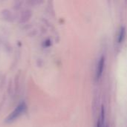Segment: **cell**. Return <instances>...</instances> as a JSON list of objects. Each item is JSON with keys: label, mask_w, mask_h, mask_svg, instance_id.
<instances>
[{"label": "cell", "mask_w": 127, "mask_h": 127, "mask_svg": "<svg viewBox=\"0 0 127 127\" xmlns=\"http://www.w3.org/2000/svg\"><path fill=\"white\" fill-rule=\"evenodd\" d=\"M26 109H27L26 104L24 102L21 103L20 104H19L16 106V108L6 118V123H12V122L15 121L26 112Z\"/></svg>", "instance_id": "6da1fadb"}, {"label": "cell", "mask_w": 127, "mask_h": 127, "mask_svg": "<svg viewBox=\"0 0 127 127\" xmlns=\"http://www.w3.org/2000/svg\"><path fill=\"white\" fill-rule=\"evenodd\" d=\"M103 66H104V57H102L100 60V62L97 65V77L99 78L103 73Z\"/></svg>", "instance_id": "7a4b0ae2"}, {"label": "cell", "mask_w": 127, "mask_h": 127, "mask_svg": "<svg viewBox=\"0 0 127 127\" xmlns=\"http://www.w3.org/2000/svg\"><path fill=\"white\" fill-rule=\"evenodd\" d=\"M124 35H125V28L124 27H122L121 28V31H120V34H119V36H118V42H121L124 38Z\"/></svg>", "instance_id": "3957f363"}, {"label": "cell", "mask_w": 127, "mask_h": 127, "mask_svg": "<svg viewBox=\"0 0 127 127\" xmlns=\"http://www.w3.org/2000/svg\"><path fill=\"white\" fill-rule=\"evenodd\" d=\"M97 127H100V126H101V125H100V121H98V123H97Z\"/></svg>", "instance_id": "277c9868"}]
</instances>
